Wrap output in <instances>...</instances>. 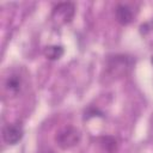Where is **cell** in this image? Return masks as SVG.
I'll return each instance as SVG.
<instances>
[{
  "label": "cell",
  "mask_w": 153,
  "mask_h": 153,
  "mask_svg": "<svg viewBox=\"0 0 153 153\" xmlns=\"http://www.w3.org/2000/svg\"><path fill=\"white\" fill-rule=\"evenodd\" d=\"M41 153H55V152L51 151V149H48V151H44V152H41Z\"/></svg>",
  "instance_id": "9c48e42d"
},
{
  "label": "cell",
  "mask_w": 153,
  "mask_h": 153,
  "mask_svg": "<svg viewBox=\"0 0 153 153\" xmlns=\"http://www.w3.org/2000/svg\"><path fill=\"white\" fill-rule=\"evenodd\" d=\"M74 12L75 7L72 2H61L54 7L51 17L59 24H67L74 17Z\"/></svg>",
  "instance_id": "3957f363"
},
{
  "label": "cell",
  "mask_w": 153,
  "mask_h": 153,
  "mask_svg": "<svg viewBox=\"0 0 153 153\" xmlns=\"http://www.w3.org/2000/svg\"><path fill=\"white\" fill-rule=\"evenodd\" d=\"M80 139H81L80 131L76 128H74L72 126H68V127H65L63 129H61L56 134L55 142L60 148L68 149V148H72V147L76 146L79 143Z\"/></svg>",
  "instance_id": "6da1fadb"
},
{
  "label": "cell",
  "mask_w": 153,
  "mask_h": 153,
  "mask_svg": "<svg viewBox=\"0 0 153 153\" xmlns=\"http://www.w3.org/2000/svg\"><path fill=\"white\" fill-rule=\"evenodd\" d=\"M115 16H116L117 22L122 25H128L134 19V12H133L131 7L128 5H124V4L117 5V7L115 10Z\"/></svg>",
  "instance_id": "5b68a950"
},
{
  "label": "cell",
  "mask_w": 153,
  "mask_h": 153,
  "mask_svg": "<svg viewBox=\"0 0 153 153\" xmlns=\"http://www.w3.org/2000/svg\"><path fill=\"white\" fill-rule=\"evenodd\" d=\"M5 85H6V88H7L8 92L16 94L22 88V78L19 75H17V74H12V75H10L7 78Z\"/></svg>",
  "instance_id": "8992f818"
},
{
  "label": "cell",
  "mask_w": 153,
  "mask_h": 153,
  "mask_svg": "<svg viewBox=\"0 0 153 153\" xmlns=\"http://www.w3.org/2000/svg\"><path fill=\"white\" fill-rule=\"evenodd\" d=\"M44 55L48 60H59L63 55V48L61 45H49L44 49Z\"/></svg>",
  "instance_id": "52a82bcc"
},
{
  "label": "cell",
  "mask_w": 153,
  "mask_h": 153,
  "mask_svg": "<svg viewBox=\"0 0 153 153\" xmlns=\"http://www.w3.org/2000/svg\"><path fill=\"white\" fill-rule=\"evenodd\" d=\"M100 143L108 153H115L117 151V141L112 136H103L100 139Z\"/></svg>",
  "instance_id": "ba28073f"
},
{
  "label": "cell",
  "mask_w": 153,
  "mask_h": 153,
  "mask_svg": "<svg viewBox=\"0 0 153 153\" xmlns=\"http://www.w3.org/2000/svg\"><path fill=\"white\" fill-rule=\"evenodd\" d=\"M133 66V61L126 56V55H115L109 59L108 61V68L111 75H120L128 73L129 69Z\"/></svg>",
  "instance_id": "7a4b0ae2"
},
{
  "label": "cell",
  "mask_w": 153,
  "mask_h": 153,
  "mask_svg": "<svg viewBox=\"0 0 153 153\" xmlns=\"http://www.w3.org/2000/svg\"><path fill=\"white\" fill-rule=\"evenodd\" d=\"M152 63H153V56H152Z\"/></svg>",
  "instance_id": "30bf717a"
},
{
  "label": "cell",
  "mask_w": 153,
  "mask_h": 153,
  "mask_svg": "<svg viewBox=\"0 0 153 153\" xmlns=\"http://www.w3.org/2000/svg\"><path fill=\"white\" fill-rule=\"evenodd\" d=\"M24 135V129L22 123H8L2 129V139L7 145L18 143Z\"/></svg>",
  "instance_id": "277c9868"
}]
</instances>
